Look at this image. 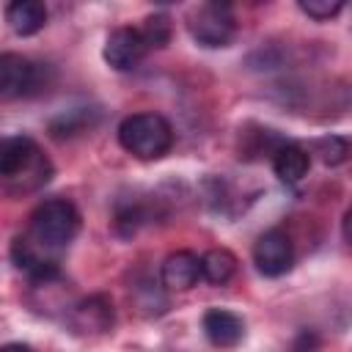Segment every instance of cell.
<instances>
[{
    "mask_svg": "<svg viewBox=\"0 0 352 352\" xmlns=\"http://www.w3.org/2000/svg\"><path fill=\"white\" fill-rule=\"evenodd\" d=\"M52 162L28 135H11L0 146V179L8 192H33L52 179Z\"/></svg>",
    "mask_w": 352,
    "mask_h": 352,
    "instance_id": "6da1fadb",
    "label": "cell"
},
{
    "mask_svg": "<svg viewBox=\"0 0 352 352\" xmlns=\"http://www.w3.org/2000/svg\"><path fill=\"white\" fill-rule=\"evenodd\" d=\"M118 143L138 160H160L173 146V126L154 110L132 113L118 124Z\"/></svg>",
    "mask_w": 352,
    "mask_h": 352,
    "instance_id": "7a4b0ae2",
    "label": "cell"
},
{
    "mask_svg": "<svg viewBox=\"0 0 352 352\" xmlns=\"http://www.w3.org/2000/svg\"><path fill=\"white\" fill-rule=\"evenodd\" d=\"M187 30L206 50L228 47L236 36V16L228 3H201L187 16Z\"/></svg>",
    "mask_w": 352,
    "mask_h": 352,
    "instance_id": "3957f363",
    "label": "cell"
},
{
    "mask_svg": "<svg viewBox=\"0 0 352 352\" xmlns=\"http://www.w3.org/2000/svg\"><path fill=\"white\" fill-rule=\"evenodd\" d=\"M44 66L33 63L25 55L3 52L0 55V96L3 99H19L30 96L44 85Z\"/></svg>",
    "mask_w": 352,
    "mask_h": 352,
    "instance_id": "277c9868",
    "label": "cell"
},
{
    "mask_svg": "<svg viewBox=\"0 0 352 352\" xmlns=\"http://www.w3.org/2000/svg\"><path fill=\"white\" fill-rule=\"evenodd\" d=\"M113 322H116V311L110 297L104 294H91L69 305V314H66V324L74 336H104L110 333Z\"/></svg>",
    "mask_w": 352,
    "mask_h": 352,
    "instance_id": "5b68a950",
    "label": "cell"
},
{
    "mask_svg": "<svg viewBox=\"0 0 352 352\" xmlns=\"http://www.w3.org/2000/svg\"><path fill=\"white\" fill-rule=\"evenodd\" d=\"M292 261H294V248H292V239L286 236V231L270 228L256 239L253 264H256V270L261 275L280 278V275H286L292 270Z\"/></svg>",
    "mask_w": 352,
    "mask_h": 352,
    "instance_id": "8992f818",
    "label": "cell"
},
{
    "mask_svg": "<svg viewBox=\"0 0 352 352\" xmlns=\"http://www.w3.org/2000/svg\"><path fill=\"white\" fill-rule=\"evenodd\" d=\"M148 41L143 38L140 28H116L107 41H104V50H102V58L116 69V72H132L140 66V60L146 58L148 52Z\"/></svg>",
    "mask_w": 352,
    "mask_h": 352,
    "instance_id": "52a82bcc",
    "label": "cell"
},
{
    "mask_svg": "<svg viewBox=\"0 0 352 352\" xmlns=\"http://www.w3.org/2000/svg\"><path fill=\"white\" fill-rule=\"evenodd\" d=\"M201 278V256L192 250H173L160 264V283L168 292H190Z\"/></svg>",
    "mask_w": 352,
    "mask_h": 352,
    "instance_id": "ba28073f",
    "label": "cell"
},
{
    "mask_svg": "<svg viewBox=\"0 0 352 352\" xmlns=\"http://www.w3.org/2000/svg\"><path fill=\"white\" fill-rule=\"evenodd\" d=\"M204 336L217 349H234L245 338V319L226 308H209L201 319Z\"/></svg>",
    "mask_w": 352,
    "mask_h": 352,
    "instance_id": "9c48e42d",
    "label": "cell"
},
{
    "mask_svg": "<svg viewBox=\"0 0 352 352\" xmlns=\"http://www.w3.org/2000/svg\"><path fill=\"white\" fill-rule=\"evenodd\" d=\"M308 168H311V154L305 146L294 140H283L272 151V170L283 184H297L300 179H305Z\"/></svg>",
    "mask_w": 352,
    "mask_h": 352,
    "instance_id": "30bf717a",
    "label": "cell"
},
{
    "mask_svg": "<svg viewBox=\"0 0 352 352\" xmlns=\"http://www.w3.org/2000/svg\"><path fill=\"white\" fill-rule=\"evenodd\" d=\"M6 22L16 36H33L47 25V6L38 0H14L6 6Z\"/></svg>",
    "mask_w": 352,
    "mask_h": 352,
    "instance_id": "8fae6325",
    "label": "cell"
},
{
    "mask_svg": "<svg viewBox=\"0 0 352 352\" xmlns=\"http://www.w3.org/2000/svg\"><path fill=\"white\" fill-rule=\"evenodd\" d=\"M96 121H99V110H94V107H72V110H66V113H60V116H55L50 121V135L58 138V140L74 138V135L91 129Z\"/></svg>",
    "mask_w": 352,
    "mask_h": 352,
    "instance_id": "7c38bea8",
    "label": "cell"
},
{
    "mask_svg": "<svg viewBox=\"0 0 352 352\" xmlns=\"http://www.w3.org/2000/svg\"><path fill=\"white\" fill-rule=\"evenodd\" d=\"M201 272H204V280L223 286L236 272V256L228 248H212L201 256Z\"/></svg>",
    "mask_w": 352,
    "mask_h": 352,
    "instance_id": "4fadbf2b",
    "label": "cell"
},
{
    "mask_svg": "<svg viewBox=\"0 0 352 352\" xmlns=\"http://www.w3.org/2000/svg\"><path fill=\"white\" fill-rule=\"evenodd\" d=\"M311 154H316L324 165L333 168V165H341V162L349 160L352 143L346 138H341V135H324V138H316L311 143Z\"/></svg>",
    "mask_w": 352,
    "mask_h": 352,
    "instance_id": "5bb4252c",
    "label": "cell"
},
{
    "mask_svg": "<svg viewBox=\"0 0 352 352\" xmlns=\"http://www.w3.org/2000/svg\"><path fill=\"white\" fill-rule=\"evenodd\" d=\"M143 38L148 41V47H165L170 41V33H173V25H170V16L168 14H151L146 16L143 28H140Z\"/></svg>",
    "mask_w": 352,
    "mask_h": 352,
    "instance_id": "9a60e30c",
    "label": "cell"
},
{
    "mask_svg": "<svg viewBox=\"0 0 352 352\" xmlns=\"http://www.w3.org/2000/svg\"><path fill=\"white\" fill-rule=\"evenodd\" d=\"M297 8L316 22H324V19H333L344 8V3L341 0H300Z\"/></svg>",
    "mask_w": 352,
    "mask_h": 352,
    "instance_id": "2e32d148",
    "label": "cell"
},
{
    "mask_svg": "<svg viewBox=\"0 0 352 352\" xmlns=\"http://www.w3.org/2000/svg\"><path fill=\"white\" fill-rule=\"evenodd\" d=\"M314 344H316V336H314V333H308V330H302V333L297 336V341H294V349H292V352H311V349H314Z\"/></svg>",
    "mask_w": 352,
    "mask_h": 352,
    "instance_id": "e0dca14e",
    "label": "cell"
},
{
    "mask_svg": "<svg viewBox=\"0 0 352 352\" xmlns=\"http://www.w3.org/2000/svg\"><path fill=\"white\" fill-rule=\"evenodd\" d=\"M0 352H33L28 344H19V341H14V344H6Z\"/></svg>",
    "mask_w": 352,
    "mask_h": 352,
    "instance_id": "ac0fdd59",
    "label": "cell"
},
{
    "mask_svg": "<svg viewBox=\"0 0 352 352\" xmlns=\"http://www.w3.org/2000/svg\"><path fill=\"white\" fill-rule=\"evenodd\" d=\"M344 234L352 242V212H346V217H344Z\"/></svg>",
    "mask_w": 352,
    "mask_h": 352,
    "instance_id": "d6986e66",
    "label": "cell"
}]
</instances>
